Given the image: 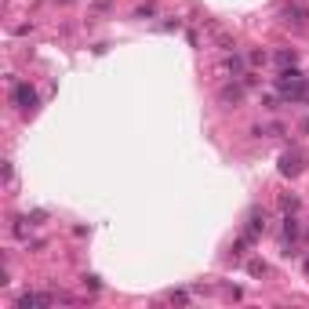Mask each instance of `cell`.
<instances>
[{"label":"cell","instance_id":"cell-8","mask_svg":"<svg viewBox=\"0 0 309 309\" xmlns=\"http://www.w3.org/2000/svg\"><path fill=\"white\" fill-rule=\"evenodd\" d=\"M262 229H265V211H251V218H248V229H244V233H248V237H258Z\"/></svg>","mask_w":309,"mask_h":309},{"label":"cell","instance_id":"cell-3","mask_svg":"<svg viewBox=\"0 0 309 309\" xmlns=\"http://www.w3.org/2000/svg\"><path fill=\"white\" fill-rule=\"evenodd\" d=\"M298 171H302V153H298V149L280 153V175H284V178H295Z\"/></svg>","mask_w":309,"mask_h":309},{"label":"cell","instance_id":"cell-16","mask_svg":"<svg viewBox=\"0 0 309 309\" xmlns=\"http://www.w3.org/2000/svg\"><path fill=\"white\" fill-rule=\"evenodd\" d=\"M302 135H309V117H305V120H302Z\"/></svg>","mask_w":309,"mask_h":309},{"label":"cell","instance_id":"cell-1","mask_svg":"<svg viewBox=\"0 0 309 309\" xmlns=\"http://www.w3.org/2000/svg\"><path fill=\"white\" fill-rule=\"evenodd\" d=\"M277 91L287 102H309V76H302L295 66H287L277 73Z\"/></svg>","mask_w":309,"mask_h":309},{"label":"cell","instance_id":"cell-13","mask_svg":"<svg viewBox=\"0 0 309 309\" xmlns=\"http://www.w3.org/2000/svg\"><path fill=\"white\" fill-rule=\"evenodd\" d=\"M135 15H138V18H153V15H157V8H153V4H146V8H138Z\"/></svg>","mask_w":309,"mask_h":309},{"label":"cell","instance_id":"cell-5","mask_svg":"<svg viewBox=\"0 0 309 309\" xmlns=\"http://www.w3.org/2000/svg\"><path fill=\"white\" fill-rule=\"evenodd\" d=\"M51 302H58V298L55 295H36V291L18 295V309H40V305H51Z\"/></svg>","mask_w":309,"mask_h":309},{"label":"cell","instance_id":"cell-7","mask_svg":"<svg viewBox=\"0 0 309 309\" xmlns=\"http://www.w3.org/2000/svg\"><path fill=\"white\" fill-rule=\"evenodd\" d=\"M222 69H225V73H233V76H244V58H240L237 51H233V55H225V58H222Z\"/></svg>","mask_w":309,"mask_h":309},{"label":"cell","instance_id":"cell-4","mask_svg":"<svg viewBox=\"0 0 309 309\" xmlns=\"http://www.w3.org/2000/svg\"><path fill=\"white\" fill-rule=\"evenodd\" d=\"M15 106H18L22 113L36 109V91H33L29 84H15Z\"/></svg>","mask_w":309,"mask_h":309},{"label":"cell","instance_id":"cell-10","mask_svg":"<svg viewBox=\"0 0 309 309\" xmlns=\"http://www.w3.org/2000/svg\"><path fill=\"white\" fill-rule=\"evenodd\" d=\"M295 62H298L295 51H277V66H280V69H287V66H295Z\"/></svg>","mask_w":309,"mask_h":309},{"label":"cell","instance_id":"cell-14","mask_svg":"<svg viewBox=\"0 0 309 309\" xmlns=\"http://www.w3.org/2000/svg\"><path fill=\"white\" fill-rule=\"evenodd\" d=\"M44 218H48V215H44V211H33V215H29V225H40V222H44Z\"/></svg>","mask_w":309,"mask_h":309},{"label":"cell","instance_id":"cell-15","mask_svg":"<svg viewBox=\"0 0 309 309\" xmlns=\"http://www.w3.org/2000/svg\"><path fill=\"white\" fill-rule=\"evenodd\" d=\"M84 284H88L91 291H98V287H102V280H98V277H84Z\"/></svg>","mask_w":309,"mask_h":309},{"label":"cell","instance_id":"cell-17","mask_svg":"<svg viewBox=\"0 0 309 309\" xmlns=\"http://www.w3.org/2000/svg\"><path fill=\"white\" fill-rule=\"evenodd\" d=\"M305 269H309V262H305Z\"/></svg>","mask_w":309,"mask_h":309},{"label":"cell","instance_id":"cell-2","mask_svg":"<svg viewBox=\"0 0 309 309\" xmlns=\"http://www.w3.org/2000/svg\"><path fill=\"white\" fill-rule=\"evenodd\" d=\"M280 22L291 26V29H305L309 26V8L298 4V0H291V4H284V11H280Z\"/></svg>","mask_w":309,"mask_h":309},{"label":"cell","instance_id":"cell-6","mask_svg":"<svg viewBox=\"0 0 309 309\" xmlns=\"http://www.w3.org/2000/svg\"><path fill=\"white\" fill-rule=\"evenodd\" d=\"M218 102H222V106H240V102H244V84H225V88L218 91Z\"/></svg>","mask_w":309,"mask_h":309},{"label":"cell","instance_id":"cell-12","mask_svg":"<svg viewBox=\"0 0 309 309\" xmlns=\"http://www.w3.org/2000/svg\"><path fill=\"white\" fill-rule=\"evenodd\" d=\"M248 62H251V66H265V51H251Z\"/></svg>","mask_w":309,"mask_h":309},{"label":"cell","instance_id":"cell-9","mask_svg":"<svg viewBox=\"0 0 309 309\" xmlns=\"http://www.w3.org/2000/svg\"><path fill=\"white\" fill-rule=\"evenodd\" d=\"M248 273H251V277H265V273H269V265H265L262 258H251V262H248Z\"/></svg>","mask_w":309,"mask_h":309},{"label":"cell","instance_id":"cell-11","mask_svg":"<svg viewBox=\"0 0 309 309\" xmlns=\"http://www.w3.org/2000/svg\"><path fill=\"white\" fill-rule=\"evenodd\" d=\"M280 208H284V215H295L298 211V197H280Z\"/></svg>","mask_w":309,"mask_h":309}]
</instances>
